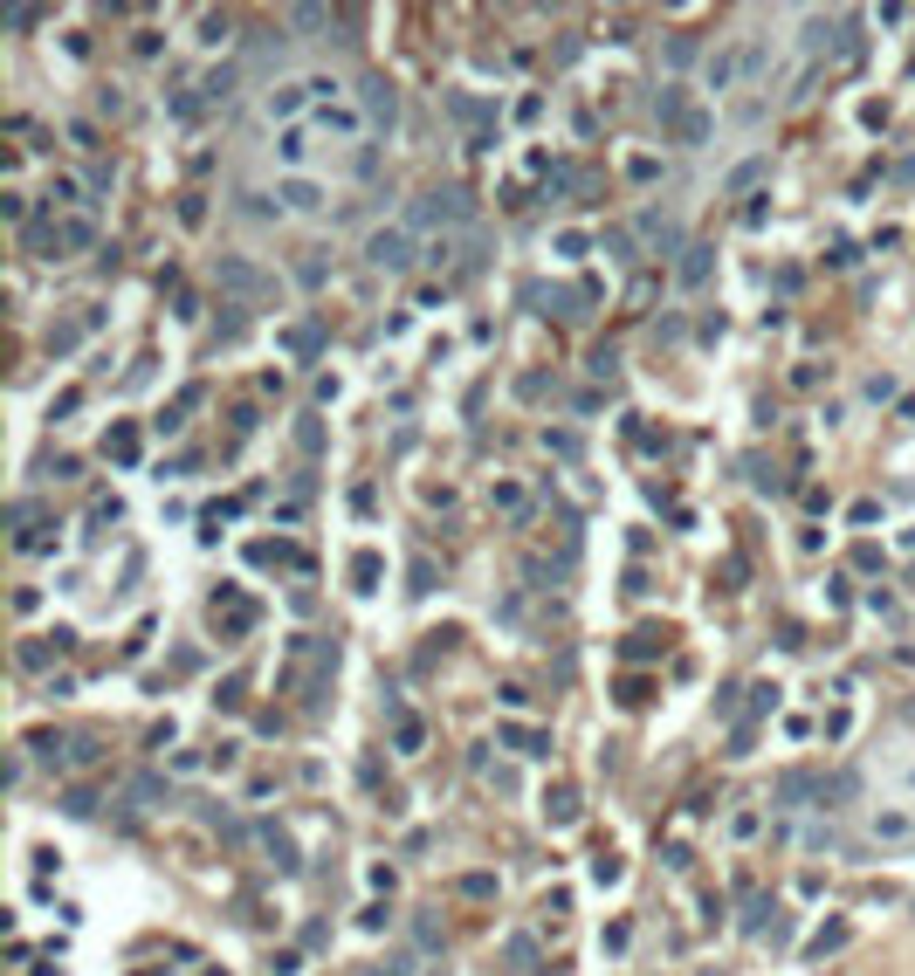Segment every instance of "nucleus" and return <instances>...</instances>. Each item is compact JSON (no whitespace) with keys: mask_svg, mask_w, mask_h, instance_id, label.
Here are the masks:
<instances>
[{"mask_svg":"<svg viewBox=\"0 0 915 976\" xmlns=\"http://www.w3.org/2000/svg\"><path fill=\"white\" fill-rule=\"evenodd\" d=\"M365 261H372V268H392V276L413 268V234H406V228H379L365 241Z\"/></svg>","mask_w":915,"mask_h":976,"instance_id":"obj_1","label":"nucleus"},{"mask_svg":"<svg viewBox=\"0 0 915 976\" xmlns=\"http://www.w3.org/2000/svg\"><path fill=\"white\" fill-rule=\"evenodd\" d=\"M475 206H469V193L462 186H447V193H427V200L413 206V228H447V220H469Z\"/></svg>","mask_w":915,"mask_h":976,"instance_id":"obj_2","label":"nucleus"},{"mask_svg":"<svg viewBox=\"0 0 915 976\" xmlns=\"http://www.w3.org/2000/svg\"><path fill=\"white\" fill-rule=\"evenodd\" d=\"M358 103H365V117H372L379 131H392V117H399V97H392V83H386V76H365V83H358Z\"/></svg>","mask_w":915,"mask_h":976,"instance_id":"obj_3","label":"nucleus"},{"mask_svg":"<svg viewBox=\"0 0 915 976\" xmlns=\"http://www.w3.org/2000/svg\"><path fill=\"white\" fill-rule=\"evenodd\" d=\"M248 626H255V605H248V598H235V591H221V598H213V633H228V640H235V633H248Z\"/></svg>","mask_w":915,"mask_h":976,"instance_id":"obj_4","label":"nucleus"},{"mask_svg":"<svg viewBox=\"0 0 915 976\" xmlns=\"http://www.w3.org/2000/svg\"><path fill=\"white\" fill-rule=\"evenodd\" d=\"M709 268H716V248H702V241H688V248H681V289H702L709 283Z\"/></svg>","mask_w":915,"mask_h":976,"instance_id":"obj_5","label":"nucleus"},{"mask_svg":"<svg viewBox=\"0 0 915 976\" xmlns=\"http://www.w3.org/2000/svg\"><path fill=\"white\" fill-rule=\"evenodd\" d=\"M496 736L517 749V756H550V736H544V729H530V722H502Z\"/></svg>","mask_w":915,"mask_h":976,"instance_id":"obj_6","label":"nucleus"},{"mask_svg":"<svg viewBox=\"0 0 915 976\" xmlns=\"http://www.w3.org/2000/svg\"><path fill=\"white\" fill-rule=\"evenodd\" d=\"M69 653V633H42V640L21 646V668H49V660H62Z\"/></svg>","mask_w":915,"mask_h":976,"instance_id":"obj_7","label":"nucleus"},{"mask_svg":"<svg viewBox=\"0 0 915 976\" xmlns=\"http://www.w3.org/2000/svg\"><path fill=\"white\" fill-rule=\"evenodd\" d=\"M221 283L241 289V296H255V289H261V268H255V261H241V255H221Z\"/></svg>","mask_w":915,"mask_h":976,"instance_id":"obj_8","label":"nucleus"},{"mask_svg":"<svg viewBox=\"0 0 915 976\" xmlns=\"http://www.w3.org/2000/svg\"><path fill=\"white\" fill-rule=\"evenodd\" d=\"M544 819L550 825H578V791H572V784H550V791H544Z\"/></svg>","mask_w":915,"mask_h":976,"instance_id":"obj_9","label":"nucleus"},{"mask_svg":"<svg viewBox=\"0 0 915 976\" xmlns=\"http://www.w3.org/2000/svg\"><path fill=\"white\" fill-rule=\"evenodd\" d=\"M654 653H668V626H640L627 640V660H654Z\"/></svg>","mask_w":915,"mask_h":976,"instance_id":"obj_10","label":"nucleus"},{"mask_svg":"<svg viewBox=\"0 0 915 976\" xmlns=\"http://www.w3.org/2000/svg\"><path fill=\"white\" fill-rule=\"evenodd\" d=\"M235 83H241V69H235V62H221V69H207L200 97H207V103H228V97H235Z\"/></svg>","mask_w":915,"mask_h":976,"instance_id":"obj_11","label":"nucleus"},{"mask_svg":"<svg viewBox=\"0 0 915 976\" xmlns=\"http://www.w3.org/2000/svg\"><path fill=\"white\" fill-rule=\"evenodd\" d=\"M303 97H317L310 83H283V90H269V110H276V117H296V110H303Z\"/></svg>","mask_w":915,"mask_h":976,"instance_id":"obj_12","label":"nucleus"},{"mask_svg":"<svg viewBox=\"0 0 915 976\" xmlns=\"http://www.w3.org/2000/svg\"><path fill=\"white\" fill-rule=\"evenodd\" d=\"M62 248H69V255H83V248H97V220H83V213H69V220H62Z\"/></svg>","mask_w":915,"mask_h":976,"instance_id":"obj_13","label":"nucleus"},{"mask_svg":"<svg viewBox=\"0 0 915 976\" xmlns=\"http://www.w3.org/2000/svg\"><path fill=\"white\" fill-rule=\"evenodd\" d=\"M104 454H110V461H138V427H110Z\"/></svg>","mask_w":915,"mask_h":976,"instance_id":"obj_14","label":"nucleus"},{"mask_svg":"<svg viewBox=\"0 0 915 976\" xmlns=\"http://www.w3.org/2000/svg\"><path fill=\"white\" fill-rule=\"evenodd\" d=\"M392 743L406 749V756H413L420 743H427V729H420V716H392Z\"/></svg>","mask_w":915,"mask_h":976,"instance_id":"obj_15","label":"nucleus"},{"mask_svg":"<svg viewBox=\"0 0 915 976\" xmlns=\"http://www.w3.org/2000/svg\"><path fill=\"white\" fill-rule=\"evenodd\" d=\"M668 131H675L681 145H702V138H709V110H688V117H681V124H668Z\"/></svg>","mask_w":915,"mask_h":976,"instance_id":"obj_16","label":"nucleus"},{"mask_svg":"<svg viewBox=\"0 0 915 976\" xmlns=\"http://www.w3.org/2000/svg\"><path fill=\"white\" fill-rule=\"evenodd\" d=\"M283 351L310 358V351H317V324H296V331H283Z\"/></svg>","mask_w":915,"mask_h":976,"instance_id":"obj_17","label":"nucleus"},{"mask_svg":"<svg viewBox=\"0 0 915 976\" xmlns=\"http://www.w3.org/2000/svg\"><path fill=\"white\" fill-rule=\"evenodd\" d=\"M276 200H289V206H324V193H317L310 180H289L283 193H276Z\"/></svg>","mask_w":915,"mask_h":976,"instance_id":"obj_18","label":"nucleus"},{"mask_svg":"<svg viewBox=\"0 0 915 976\" xmlns=\"http://www.w3.org/2000/svg\"><path fill=\"white\" fill-rule=\"evenodd\" d=\"M847 935H854V928H847V922H826V928H819V935H812V956H826V949H839V942H847Z\"/></svg>","mask_w":915,"mask_h":976,"instance_id":"obj_19","label":"nucleus"},{"mask_svg":"<svg viewBox=\"0 0 915 976\" xmlns=\"http://www.w3.org/2000/svg\"><path fill=\"white\" fill-rule=\"evenodd\" d=\"M758 180H764V158H743V165L730 172V193H750Z\"/></svg>","mask_w":915,"mask_h":976,"instance_id":"obj_20","label":"nucleus"},{"mask_svg":"<svg viewBox=\"0 0 915 976\" xmlns=\"http://www.w3.org/2000/svg\"><path fill=\"white\" fill-rule=\"evenodd\" d=\"M351 578H358V591H372V585H379V557L358 550V557H351Z\"/></svg>","mask_w":915,"mask_h":976,"instance_id":"obj_21","label":"nucleus"},{"mask_svg":"<svg viewBox=\"0 0 915 976\" xmlns=\"http://www.w3.org/2000/svg\"><path fill=\"white\" fill-rule=\"evenodd\" d=\"M812 791V777L806 771H791V777H778V804H799V797Z\"/></svg>","mask_w":915,"mask_h":976,"instance_id":"obj_22","label":"nucleus"},{"mask_svg":"<svg viewBox=\"0 0 915 976\" xmlns=\"http://www.w3.org/2000/svg\"><path fill=\"white\" fill-rule=\"evenodd\" d=\"M261 839H269V852H276V867H283V874H289V867H296V846H289V839H283V832H276V825H269Z\"/></svg>","mask_w":915,"mask_h":976,"instance_id":"obj_23","label":"nucleus"},{"mask_svg":"<svg viewBox=\"0 0 915 976\" xmlns=\"http://www.w3.org/2000/svg\"><path fill=\"white\" fill-rule=\"evenodd\" d=\"M76 337H83V316H76V324H55V331H49V351H76Z\"/></svg>","mask_w":915,"mask_h":976,"instance_id":"obj_24","label":"nucleus"},{"mask_svg":"<svg viewBox=\"0 0 915 976\" xmlns=\"http://www.w3.org/2000/svg\"><path fill=\"white\" fill-rule=\"evenodd\" d=\"M909 812H881V819H874V832H881V839H902V832H909Z\"/></svg>","mask_w":915,"mask_h":976,"instance_id":"obj_25","label":"nucleus"},{"mask_svg":"<svg viewBox=\"0 0 915 976\" xmlns=\"http://www.w3.org/2000/svg\"><path fill=\"white\" fill-rule=\"evenodd\" d=\"M599 248H613V261H627V255H633V234H627V228H606Z\"/></svg>","mask_w":915,"mask_h":976,"instance_id":"obj_26","label":"nucleus"},{"mask_svg":"<svg viewBox=\"0 0 915 976\" xmlns=\"http://www.w3.org/2000/svg\"><path fill=\"white\" fill-rule=\"evenodd\" d=\"M406 578H413V591H434V578H441V571H434V557H413V571H406Z\"/></svg>","mask_w":915,"mask_h":976,"instance_id":"obj_27","label":"nucleus"},{"mask_svg":"<svg viewBox=\"0 0 915 976\" xmlns=\"http://www.w3.org/2000/svg\"><path fill=\"white\" fill-rule=\"evenodd\" d=\"M42 200H49V213H55V206H69V200H76V180H49V193H42Z\"/></svg>","mask_w":915,"mask_h":976,"instance_id":"obj_28","label":"nucleus"},{"mask_svg":"<svg viewBox=\"0 0 915 976\" xmlns=\"http://www.w3.org/2000/svg\"><path fill=\"white\" fill-rule=\"evenodd\" d=\"M496 509H510V516H523V488H517V482H496Z\"/></svg>","mask_w":915,"mask_h":976,"instance_id":"obj_29","label":"nucleus"},{"mask_svg":"<svg viewBox=\"0 0 915 976\" xmlns=\"http://www.w3.org/2000/svg\"><path fill=\"white\" fill-rule=\"evenodd\" d=\"M303 152H310V138H303V131H283V158L289 165H303Z\"/></svg>","mask_w":915,"mask_h":976,"instance_id":"obj_30","label":"nucleus"},{"mask_svg":"<svg viewBox=\"0 0 915 976\" xmlns=\"http://www.w3.org/2000/svg\"><path fill=\"white\" fill-rule=\"evenodd\" d=\"M200 42H228V14H200Z\"/></svg>","mask_w":915,"mask_h":976,"instance_id":"obj_31","label":"nucleus"},{"mask_svg":"<svg viewBox=\"0 0 915 976\" xmlns=\"http://www.w3.org/2000/svg\"><path fill=\"white\" fill-rule=\"evenodd\" d=\"M0 213H7L14 228H28V200H21V193H0Z\"/></svg>","mask_w":915,"mask_h":976,"instance_id":"obj_32","label":"nucleus"},{"mask_svg":"<svg viewBox=\"0 0 915 976\" xmlns=\"http://www.w3.org/2000/svg\"><path fill=\"white\" fill-rule=\"evenodd\" d=\"M296 447H303V454H317V447H324V427H317V420H303V427H296Z\"/></svg>","mask_w":915,"mask_h":976,"instance_id":"obj_33","label":"nucleus"},{"mask_svg":"<svg viewBox=\"0 0 915 976\" xmlns=\"http://www.w3.org/2000/svg\"><path fill=\"white\" fill-rule=\"evenodd\" d=\"M620 701H627V708H640V701H647V681H640V674H627V681H620Z\"/></svg>","mask_w":915,"mask_h":976,"instance_id":"obj_34","label":"nucleus"},{"mask_svg":"<svg viewBox=\"0 0 915 976\" xmlns=\"http://www.w3.org/2000/svg\"><path fill=\"white\" fill-rule=\"evenodd\" d=\"M592 880H599V887H613V880H620V860H613V852H599V860H592Z\"/></svg>","mask_w":915,"mask_h":976,"instance_id":"obj_35","label":"nucleus"},{"mask_svg":"<svg viewBox=\"0 0 915 976\" xmlns=\"http://www.w3.org/2000/svg\"><path fill=\"white\" fill-rule=\"evenodd\" d=\"M730 76H736V62H730V55H716V62H709V90H723Z\"/></svg>","mask_w":915,"mask_h":976,"instance_id":"obj_36","label":"nucleus"},{"mask_svg":"<svg viewBox=\"0 0 915 976\" xmlns=\"http://www.w3.org/2000/svg\"><path fill=\"white\" fill-rule=\"evenodd\" d=\"M180 220H186V228H200V220H207V206H200V193H186V200H180Z\"/></svg>","mask_w":915,"mask_h":976,"instance_id":"obj_37","label":"nucleus"},{"mask_svg":"<svg viewBox=\"0 0 915 976\" xmlns=\"http://www.w3.org/2000/svg\"><path fill=\"white\" fill-rule=\"evenodd\" d=\"M69 764H97V736H76V743H69Z\"/></svg>","mask_w":915,"mask_h":976,"instance_id":"obj_38","label":"nucleus"},{"mask_svg":"<svg viewBox=\"0 0 915 976\" xmlns=\"http://www.w3.org/2000/svg\"><path fill=\"white\" fill-rule=\"evenodd\" d=\"M462 894L482 900V894H496V880H489V874H462Z\"/></svg>","mask_w":915,"mask_h":976,"instance_id":"obj_39","label":"nucleus"}]
</instances>
